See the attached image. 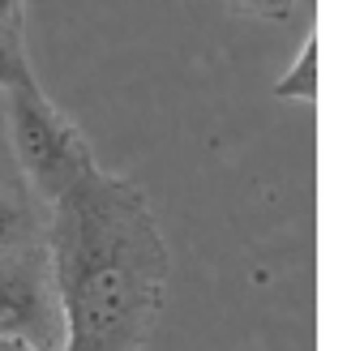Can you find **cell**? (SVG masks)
<instances>
[{
    "label": "cell",
    "instance_id": "cell-9",
    "mask_svg": "<svg viewBox=\"0 0 347 351\" xmlns=\"http://www.w3.org/2000/svg\"><path fill=\"white\" fill-rule=\"evenodd\" d=\"M0 26H22V0H0Z\"/></svg>",
    "mask_w": 347,
    "mask_h": 351
},
{
    "label": "cell",
    "instance_id": "cell-2",
    "mask_svg": "<svg viewBox=\"0 0 347 351\" xmlns=\"http://www.w3.org/2000/svg\"><path fill=\"white\" fill-rule=\"evenodd\" d=\"M5 120H9L13 167L26 176L30 189L47 206L56 197H64L95 167L82 133L51 108L43 90H9L5 95Z\"/></svg>",
    "mask_w": 347,
    "mask_h": 351
},
{
    "label": "cell",
    "instance_id": "cell-8",
    "mask_svg": "<svg viewBox=\"0 0 347 351\" xmlns=\"http://www.w3.org/2000/svg\"><path fill=\"white\" fill-rule=\"evenodd\" d=\"M13 154H9V120H5V90H0V180L13 176Z\"/></svg>",
    "mask_w": 347,
    "mask_h": 351
},
{
    "label": "cell",
    "instance_id": "cell-3",
    "mask_svg": "<svg viewBox=\"0 0 347 351\" xmlns=\"http://www.w3.org/2000/svg\"><path fill=\"white\" fill-rule=\"evenodd\" d=\"M0 339H22L39 351H64V313L43 244L0 253Z\"/></svg>",
    "mask_w": 347,
    "mask_h": 351
},
{
    "label": "cell",
    "instance_id": "cell-7",
    "mask_svg": "<svg viewBox=\"0 0 347 351\" xmlns=\"http://www.w3.org/2000/svg\"><path fill=\"white\" fill-rule=\"evenodd\" d=\"M245 9H253L257 17H270V22H287L291 9H296V0H240Z\"/></svg>",
    "mask_w": 347,
    "mask_h": 351
},
{
    "label": "cell",
    "instance_id": "cell-4",
    "mask_svg": "<svg viewBox=\"0 0 347 351\" xmlns=\"http://www.w3.org/2000/svg\"><path fill=\"white\" fill-rule=\"evenodd\" d=\"M0 90H39L22 47V26H0Z\"/></svg>",
    "mask_w": 347,
    "mask_h": 351
},
{
    "label": "cell",
    "instance_id": "cell-6",
    "mask_svg": "<svg viewBox=\"0 0 347 351\" xmlns=\"http://www.w3.org/2000/svg\"><path fill=\"white\" fill-rule=\"evenodd\" d=\"M22 244H30V215L0 193V253H13Z\"/></svg>",
    "mask_w": 347,
    "mask_h": 351
},
{
    "label": "cell",
    "instance_id": "cell-1",
    "mask_svg": "<svg viewBox=\"0 0 347 351\" xmlns=\"http://www.w3.org/2000/svg\"><path fill=\"white\" fill-rule=\"evenodd\" d=\"M47 261L64 351H142L167 291V244L142 189L91 167L51 202Z\"/></svg>",
    "mask_w": 347,
    "mask_h": 351
},
{
    "label": "cell",
    "instance_id": "cell-10",
    "mask_svg": "<svg viewBox=\"0 0 347 351\" xmlns=\"http://www.w3.org/2000/svg\"><path fill=\"white\" fill-rule=\"evenodd\" d=\"M0 351H39V347H30L22 339H0Z\"/></svg>",
    "mask_w": 347,
    "mask_h": 351
},
{
    "label": "cell",
    "instance_id": "cell-5",
    "mask_svg": "<svg viewBox=\"0 0 347 351\" xmlns=\"http://www.w3.org/2000/svg\"><path fill=\"white\" fill-rule=\"evenodd\" d=\"M274 99H318V34H309L300 56L287 64V73L274 82Z\"/></svg>",
    "mask_w": 347,
    "mask_h": 351
}]
</instances>
